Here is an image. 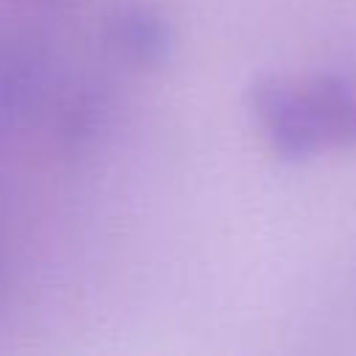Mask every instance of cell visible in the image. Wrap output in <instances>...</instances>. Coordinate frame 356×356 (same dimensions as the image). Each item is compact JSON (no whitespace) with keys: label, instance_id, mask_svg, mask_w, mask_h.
<instances>
[{"label":"cell","instance_id":"1","mask_svg":"<svg viewBox=\"0 0 356 356\" xmlns=\"http://www.w3.org/2000/svg\"><path fill=\"white\" fill-rule=\"evenodd\" d=\"M259 114L284 153L356 145V92L342 83H273L259 95Z\"/></svg>","mask_w":356,"mask_h":356}]
</instances>
